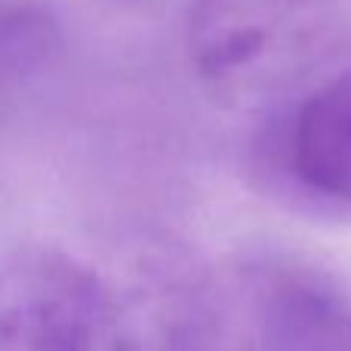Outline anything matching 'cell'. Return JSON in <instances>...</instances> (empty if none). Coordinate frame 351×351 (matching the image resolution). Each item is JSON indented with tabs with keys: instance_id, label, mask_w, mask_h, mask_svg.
<instances>
[{
	"instance_id": "obj_4",
	"label": "cell",
	"mask_w": 351,
	"mask_h": 351,
	"mask_svg": "<svg viewBox=\"0 0 351 351\" xmlns=\"http://www.w3.org/2000/svg\"><path fill=\"white\" fill-rule=\"evenodd\" d=\"M284 160L299 188L351 210V68H339L296 102Z\"/></svg>"
},
{
	"instance_id": "obj_2",
	"label": "cell",
	"mask_w": 351,
	"mask_h": 351,
	"mask_svg": "<svg viewBox=\"0 0 351 351\" xmlns=\"http://www.w3.org/2000/svg\"><path fill=\"white\" fill-rule=\"evenodd\" d=\"M197 351H351V296L296 259L234 262L210 274Z\"/></svg>"
},
{
	"instance_id": "obj_3",
	"label": "cell",
	"mask_w": 351,
	"mask_h": 351,
	"mask_svg": "<svg viewBox=\"0 0 351 351\" xmlns=\"http://www.w3.org/2000/svg\"><path fill=\"white\" fill-rule=\"evenodd\" d=\"M102 271L62 253L0 268V351H96Z\"/></svg>"
},
{
	"instance_id": "obj_1",
	"label": "cell",
	"mask_w": 351,
	"mask_h": 351,
	"mask_svg": "<svg viewBox=\"0 0 351 351\" xmlns=\"http://www.w3.org/2000/svg\"><path fill=\"white\" fill-rule=\"evenodd\" d=\"M188 59L216 102L280 111L351 59V0H191Z\"/></svg>"
}]
</instances>
